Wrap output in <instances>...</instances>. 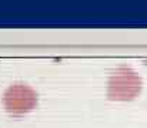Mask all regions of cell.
Wrapping results in <instances>:
<instances>
[{
    "instance_id": "6da1fadb",
    "label": "cell",
    "mask_w": 147,
    "mask_h": 128,
    "mask_svg": "<svg viewBox=\"0 0 147 128\" xmlns=\"http://www.w3.org/2000/svg\"><path fill=\"white\" fill-rule=\"evenodd\" d=\"M142 90L140 77L130 68L117 70L109 80L107 95L114 101H130L137 97Z\"/></svg>"
},
{
    "instance_id": "7a4b0ae2",
    "label": "cell",
    "mask_w": 147,
    "mask_h": 128,
    "mask_svg": "<svg viewBox=\"0 0 147 128\" xmlns=\"http://www.w3.org/2000/svg\"><path fill=\"white\" fill-rule=\"evenodd\" d=\"M4 108L11 115H23L32 111L37 104L36 92L23 84H16L7 88L3 97Z\"/></svg>"
}]
</instances>
